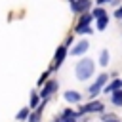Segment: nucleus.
<instances>
[{"label": "nucleus", "instance_id": "nucleus-4", "mask_svg": "<svg viewBox=\"0 0 122 122\" xmlns=\"http://www.w3.org/2000/svg\"><path fill=\"white\" fill-rule=\"evenodd\" d=\"M67 44H69V40H67ZM67 44L61 46V48L57 50V53H55V61H53V67H59V65H61V61H63V57H65V53H67Z\"/></svg>", "mask_w": 122, "mask_h": 122}, {"label": "nucleus", "instance_id": "nucleus-7", "mask_svg": "<svg viewBox=\"0 0 122 122\" xmlns=\"http://www.w3.org/2000/svg\"><path fill=\"white\" fill-rule=\"evenodd\" d=\"M122 88V80H114V82H111L107 88H105V93L107 92H114V90H120Z\"/></svg>", "mask_w": 122, "mask_h": 122}, {"label": "nucleus", "instance_id": "nucleus-19", "mask_svg": "<svg viewBox=\"0 0 122 122\" xmlns=\"http://www.w3.org/2000/svg\"><path fill=\"white\" fill-rule=\"evenodd\" d=\"M116 17H120V19H122V8H118V10H116Z\"/></svg>", "mask_w": 122, "mask_h": 122}, {"label": "nucleus", "instance_id": "nucleus-13", "mask_svg": "<svg viewBox=\"0 0 122 122\" xmlns=\"http://www.w3.org/2000/svg\"><path fill=\"white\" fill-rule=\"evenodd\" d=\"M101 65H107L109 63V53L107 51H101V61H99Z\"/></svg>", "mask_w": 122, "mask_h": 122}, {"label": "nucleus", "instance_id": "nucleus-8", "mask_svg": "<svg viewBox=\"0 0 122 122\" xmlns=\"http://www.w3.org/2000/svg\"><path fill=\"white\" fill-rule=\"evenodd\" d=\"M101 107H103V105L95 101V103H90V105H86V107L82 109V112H88V111H101Z\"/></svg>", "mask_w": 122, "mask_h": 122}, {"label": "nucleus", "instance_id": "nucleus-17", "mask_svg": "<svg viewBox=\"0 0 122 122\" xmlns=\"http://www.w3.org/2000/svg\"><path fill=\"white\" fill-rule=\"evenodd\" d=\"M36 103H38V97L32 93V95H30V107H36Z\"/></svg>", "mask_w": 122, "mask_h": 122}, {"label": "nucleus", "instance_id": "nucleus-6", "mask_svg": "<svg viewBox=\"0 0 122 122\" xmlns=\"http://www.w3.org/2000/svg\"><path fill=\"white\" fill-rule=\"evenodd\" d=\"M88 6H90V0H78L76 4H72V10L74 11H84Z\"/></svg>", "mask_w": 122, "mask_h": 122}, {"label": "nucleus", "instance_id": "nucleus-9", "mask_svg": "<svg viewBox=\"0 0 122 122\" xmlns=\"http://www.w3.org/2000/svg\"><path fill=\"white\" fill-rule=\"evenodd\" d=\"M90 21H92V15H84V17L80 19V23L76 25V30H78V29H82V27H88V23H90Z\"/></svg>", "mask_w": 122, "mask_h": 122}, {"label": "nucleus", "instance_id": "nucleus-10", "mask_svg": "<svg viewBox=\"0 0 122 122\" xmlns=\"http://www.w3.org/2000/svg\"><path fill=\"white\" fill-rule=\"evenodd\" d=\"M65 99H67V101H80V95L74 93V92H67V93H65Z\"/></svg>", "mask_w": 122, "mask_h": 122}, {"label": "nucleus", "instance_id": "nucleus-11", "mask_svg": "<svg viewBox=\"0 0 122 122\" xmlns=\"http://www.w3.org/2000/svg\"><path fill=\"white\" fill-rule=\"evenodd\" d=\"M109 25V19H107V15H103V17H99L97 19V29H105Z\"/></svg>", "mask_w": 122, "mask_h": 122}, {"label": "nucleus", "instance_id": "nucleus-18", "mask_svg": "<svg viewBox=\"0 0 122 122\" xmlns=\"http://www.w3.org/2000/svg\"><path fill=\"white\" fill-rule=\"evenodd\" d=\"M76 32H92V29H90V27H82V29H78Z\"/></svg>", "mask_w": 122, "mask_h": 122}, {"label": "nucleus", "instance_id": "nucleus-5", "mask_svg": "<svg viewBox=\"0 0 122 122\" xmlns=\"http://www.w3.org/2000/svg\"><path fill=\"white\" fill-rule=\"evenodd\" d=\"M55 88H57V82L55 80H50L46 86H44V90H42V95L46 97V95H50L51 92H55Z\"/></svg>", "mask_w": 122, "mask_h": 122}, {"label": "nucleus", "instance_id": "nucleus-12", "mask_svg": "<svg viewBox=\"0 0 122 122\" xmlns=\"http://www.w3.org/2000/svg\"><path fill=\"white\" fill-rule=\"evenodd\" d=\"M112 103H114V105H122V90H120V92H114Z\"/></svg>", "mask_w": 122, "mask_h": 122}, {"label": "nucleus", "instance_id": "nucleus-1", "mask_svg": "<svg viewBox=\"0 0 122 122\" xmlns=\"http://www.w3.org/2000/svg\"><path fill=\"white\" fill-rule=\"evenodd\" d=\"M74 72H76V76H78L80 80L90 78L92 72H93V63H92V59H82V61H78L76 67H74Z\"/></svg>", "mask_w": 122, "mask_h": 122}, {"label": "nucleus", "instance_id": "nucleus-3", "mask_svg": "<svg viewBox=\"0 0 122 122\" xmlns=\"http://www.w3.org/2000/svg\"><path fill=\"white\" fill-rule=\"evenodd\" d=\"M88 46H90V44H88L86 40H80V42L72 48V51H71V53H72V55H82V53L88 50Z\"/></svg>", "mask_w": 122, "mask_h": 122}, {"label": "nucleus", "instance_id": "nucleus-15", "mask_svg": "<svg viewBox=\"0 0 122 122\" xmlns=\"http://www.w3.org/2000/svg\"><path fill=\"white\" fill-rule=\"evenodd\" d=\"M38 120H40V109H38V111L30 116V122H38Z\"/></svg>", "mask_w": 122, "mask_h": 122}, {"label": "nucleus", "instance_id": "nucleus-16", "mask_svg": "<svg viewBox=\"0 0 122 122\" xmlns=\"http://www.w3.org/2000/svg\"><path fill=\"white\" fill-rule=\"evenodd\" d=\"M27 114H29V109H23V111H21V112L17 114V118H19V120H23V118H25Z\"/></svg>", "mask_w": 122, "mask_h": 122}, {"label": "nucleus", "instance_id": "nucleus-2", "mask_svg": "<svg viewBox=\"0 0 122 122\" xmlns=\"http://www.w3.org/2000/svg\"><path fill=\"white\" fill-rule=\"evenodd\" d=\"M107 82V74H101V76H97V80L90 86V90H88V93H90V97H93V95H97L99 93V90L103 88V84Z\"/></svg>", "mask_w": 122, "mask_h": 122}, {"label": "nucleus", "instance_id": "nucleus-14", "mask_svg": "<svg viewBox=\"0 0 122 122\" xmlns=\"http://www.w3.org/2000/svg\"><path fill=\"white\" fill-rule=\"evenodd\" d=\"M103 15H105V11H103L101 8H97V10H93V17H97V19H99V17H103Z\"/></svg>", "mask_w": 122, "mask_h": 122}]
</instances>
